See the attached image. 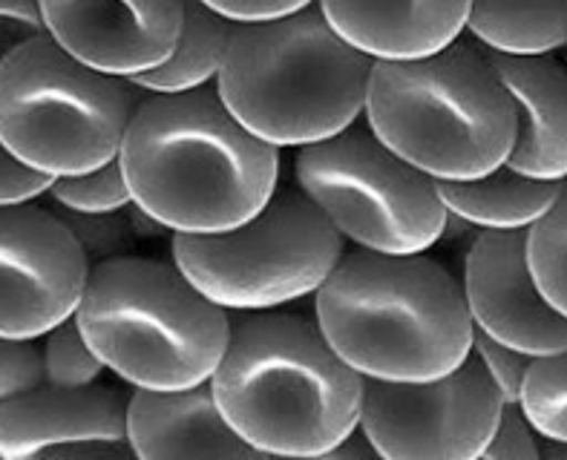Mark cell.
<instances>
[{
    "label": "cell",
    "instance_id": "cell-20",
    "mask_svg": "<svg viewBox=\"0 0 567 460\" xmlns=\"http://www.w3.org/2000/svg\"><path fill=\"white\" fill-rule=\"evenodd\" d=\"M230 32H234V21L208 9L202 0H187L185 21H182L171 55L130 81L142 86L144 93H187L196 86L216 84Z\"/></svg>",
    "mask_w": 567,
    "mask_h": 460
},
{
    "label": "cell",
    "instance_id": "cell-32",
    "mask_svg": "<svg viewBox=\"0 0 567 460\" xmlns=\"http://www.w3.org/2000/svg\"><path fill=\"white\" fill-rule=\"evenodd\" d=\"M326 458L331 460H378L381 454H378V449L372 446V440L367 438V431L360 429H352L349 435H346L343 440H340L334 449H331Z\"/></svg>",
    "mask_w": 567,
    "mask_h": 460
},
{
    "label": "cell",
    "instance_id": "cell-30",
    "mask_svg": "<svg viewBox=\"0 0 567 460\" xmlns=\"http://www.w3.org/2000/svg\"><path fill=\"white\" fill-rule=\"evenodd\" d=\"M52 179L43 172L32 170L23 161L9 153V147L0 142V205L9 201H32L41 199L50 190Z\"/></svg>",
    "mask_w": 567,
    "mask_h": 460
},
{
    "label": "cell",
    "instance_id": "cell-3",
    "mask_svg": "<svg viewBox=\"0 0 567 460\" xmlns=\"http://www.w3.org/2000/svg\"><path fill=\"white\" fill-rule=\"evenodd\" d=\"M315 320L360 377L432 380L473 352L464 285L424 251H346L317 288Z\"/></svg>",
    "mask_w": 567,
    "mask_h": 460
},
{
    "label": "cell",
    "instance_id": "cell-24",
    "mask_svg": "<svg viewBox=\"0 0 567 460\" xmlns=\"http://www.w3.org/2000/svg\"><path fill=\"white\" fill-rule=\"evenodd\" d=\"M43 196H50L58 208L79 210V213H110V210H124L133 201L118 158L93 170L58 176Z\"/></svg>",
    "mask_w": 567,
    "mask_h": 460
},
{
    "label": "cell",
    "instance_id": "cell-6",
    "mask_svg": "<svg viewBox=\"0 0 567 460\" xmlns=\"http://www.w3.org/2000/svg\"><path fill=\"white\" fill-rule=\"evenodd\" d=\"M72 316L107 372L153 391L208 383L230 334V311L176 262L136 253L90 265Z\"/></svg>",
    "mask_w": 567,
    "mask_h": 460
},
{
    "label": "cell",
    "instance_id": "cell-2",
    "mask_svg": "<svg viewBox=\"0 0 567 460\" xmlns=\"http://www.w3.org/2000/svg\"><path fill=\"white\" fill-rule=\"evenodd\" d=\"M210 388L262 458H326L360 426L363 377L295 311H234Z\"/></svg>",
    "mask_w": 567,
    "mask_h": 460
},
{
    "label": "cell",
    "instance_id": "cell-12",
    "mask_svg": "<svg viewBox=\"0 0 567 460\" xmlns=\"http://www.w3.org/2000/svg\"><path fill=\"white\" fill-rule=\"evenodd\" d=\"M127 395L115 386H41L0 402V458H136L127 431Z\"/></svg>",
    "mask_w": 567,
    "mask_h": 460
},
{
    "label": "cell",
    "instance_id": "cell-23",
    "mask_svg": "<svg viewBox=\"0 0 567 460\" xmlns=\"http://www.w3.org/2000/svg\"><path fill=\"white\" fill-rule=\"evenodd\" d=\"M41 366L43 383L61 388H84L101 383L107 366L101 363L93 345L81 334L75 316H66L64 323L47 331L41 337Z\"/></svg>",
    "mask_w": 567,
    "mask_h": 460
},
{
    "label": "cell",
    "instance_id": "cell-21",
    "mask_svg": "<svg viewBox=\"0 0 567 460\" xmlns=\"http://www.w3.org/2000/svg\"><path fill=\"white\" fill-rule=\"evenodd\" d=\"M527 259L542 294L567 316V179L554 205L527 228Z\"/></svg>",
    "mask_w": 567,
    "mask_h": 460
},
{
    "label": "cell",
    "instance_id": "cell-10",
    "mask_svg": "<svg viewBox=\"0 0 567 460\" xmlns=\"http://www.w3.org/2000/svg\"><path fill=\"white\" fill-rule=\"evenodd\" d=\"M504 397L473 352L432 380L363 377L360 429L383 460H475L498 426Z\"/></svg>",
    "mask_w": 567,
    "mask_h": 460
},
{
    "label": "cell",
    "instance_id": "cell-28",
    "mask_svg": "<svg viewBox=\"0 0 567 460\" xmlns=\"http://www.w3.org/2000/svg\"><path fill=\"white\" fill-rule=\"evenodd\" d=\"M43 383L41 343L38 339L0 337V402Z\"/></svg>",
    "mask_w": 567,
    "mask_h": 460
},
{
    "label": "cell",
    "instance_id": "cell-22",
    "mask_svg": "<svg viewBox=\"0 0 567 460\" xmlns=\"http://www.w3.org/2000/svg\"><path fill=\"white\" fill-rule=\"evenodd\" d=\"M518 402L542 438L567 440V348L533 357Z\"/></svg>",
    "mask_w": 567,
    "mask_h": 460
},
{
    "label": "cell",
    "instance_id": "cell-11",
    "mask_svg": "<svg viewBox=\"0 0 567 460\" xmlns=\"http://www.w3.org/2000/svg\"><path fill=\"white\" fill-rule=\"evenodd\" d=\"M90 262L55 210L0 205V337L41 339L75 314Z\"/></svg>",
    "mask_w": 567,
    "mask_h": 460
},
{
    "label": "cell",
    "instance_id": "cell-18",
    "mask_svg": "<svg viewBox=\"0 0 567 460\" xmlns=\"http://www.w3.org/2000/svg\"><path fill=\"white\" fill-rule=\"evenodd\" d=\"M444 208L478 230L530 228L559 196L561 181L533 179L507 161L475 179H435Z\"/></svg>",
    "mask_w": 567,
    "mask_h": 460
},
{
    "label": "cell",
    "instance_id": "cell-8",
    "mask_svg": "<svg viewBox=\"0 0 567 460\" xmlns=\"http://www.w3.org/2000/svg\"><path fill=\"white\" fill-rule=\"evenodd\" d=\"M346 239L300 187H277L248 222L223 233H173V262L225 311H271L315 296Z\"/></svg>",
    "mask_w": 567,
    "mask_h": 460
},
{
    "label": "cell",
    "instance_id": "cell-33",
    "mask_svg": "<svg viewBox=\"0 0 567 460\" xmlns=\"http://www.w3.org/2000/svg\"><path fill=\"white\" fill-rule=\"evenodd\" d=\"M124 213H127V222L130 228H133V233H136V239H162L165 233H171V230L158 222V219H153L147 210L138 208L136 201H130L127 208H124Z\"/></svg>",
    "mask_w": 567,
    "mask_h": 460
},
{
    "label": "cell",
    "instance_id": "cell-27",
    "mask_svg": "<svg viewBox=\"0 0 567 460\" xmlns=\"http://www.w3.org/2000/svg\"><path fill=\"white\" fill-rule=\"evenodd\" d=\"M473 354L482 359V366L487 368V374L493 377L498 391H502L504 402H513L522 397L527 368H530L533 363L530 354L498 343V339L487 337V334L478 328H475V337H473Z\"/></svg>",
    "mask_w": 567,
    "mask_h": 460
},
{
    "label": "cell",
    "instance_id": "cell-19",
    "mask_svg": "<svg viewBox=\"0 0 567 460\" xmlns=\"http://www.w3.org/2000/svg\"><path fill=\"white\" fill-rule=\"evenodd\" d=\"M464 32L489 52L547 55L567 46V0H470Z\"/></svg>",
    "mask_w": 567,
    "mask_h": 460
},
{
    "label": "cell",
    "instance_id": "cell-5",
    "mask_svg": "<svg viewBox=\"0 0 567 460\" xmlns=\"http://www.w3.org/2000/svg\"><path fill=\"white\" fill-rule=\"evenodd\" d=\"M367 124L432 179H475L507 161L516 113L487 50L464 32L424 58L374 61Z\"/></svg>",
    "mask_w": 567,
    "mask_h": 460
},
{
    "label": "cell",
    "instance_id": "cell-17",
    "mask_svg": "<svg viewBox=\"0 0 567 460\" xmlns=\"http://www.w3.org/2000/svg\"><path fill=\"white\" fill-rule=\"evenodd\" d=\"M343 41L374 61L424 58L464 35L470 0H317Z\"/></svg>",
    "mask_w": 567,
    "mask_h": 460
},
{
    "label": "cell",
    "instance_id": "cell-29",
    "mask_svg": "<svg viewBox=\"0 0 567 460\" xmlns=\"http://www.w3.org/2000/svg\"><path fill=\"white\" fill-rule=\"evenodd\" d=\"M41 35H47L41 0H0V61Z\"/></svg>",
    "mask_w": 567,
    "mask_h": 460
},
{
    "label": "cell",
    "instance_id": "cell-14",
    "mask_svg": "<svg viewBox=\"0 0 567 460\" xmlns=\"http://www.w3.org/2000/svg\"><path fill=\"white\" fill-rule=\"evenodd\" d=\"M187 0H41L47 35L93 70L136 79L173 52Z\"/></svg>",
    "mask_w": 567,
    "mask_h": 460
},
{
    "label": "cell",
    "instance_id": "cell-25",
    "mask_svg": "<svg viewBox=\"0 0 567 460\" xmlns=\"http://www.w3.org/2000/svg\"><path fill=\"white\" fill-rule=\"evenodd\" d=\"M61 216V222L70 228L72 239L79 242L90 265H99L104 259L124 257L133 253L136 233L130 228L124 210H110V213H79V210L58 208L55 201L50 205Z\"/></svg>",
    "mask_w": 567,
    "mask_h": 460
},
{
    "label": "cell",
    "instance_id": "cell-31",
    "mask_svg": "<svg viewBox=\"0 0 567 460\" xmlns=\"http://www.w3.org/2000/svg\"><path fill=\"white\" fill-rule=\"evenodd\" d=\"M202 3L234 23H254L291 14L315 3V0H202Z\"/></svg>",
    "mask_w": 567,
    "mask_h": 460
},
{
    "label": "cell",
    "instance_id": "cell-16",
    "mask_svg": "<svg viewBox=\"0 0 567 460\" xmlns=\"http://www.w3.org/2000/svg\"><path fill=\"white\" fill-rule=\"evenodd\" d=\"M516 113L507 156L513 170L533 179H567V66L547 55H502L487 50Z\"/></svg>",
    "mask_w": 567,
    "mask_h": 460
},
{
    "label": "cell",
    "instance_id": "cell-1",
    "mask_svg": "<svg viewBox=\"0 0 567 460\" xmlns=\"http://www.w3.org/2000/svg\"><path fill=\"white\" fill-rule=\"evenodd\" d=\"M124 179L138 208L173 233H223L280 187V147L245 129L216 84L147 93L124 133Z\"/></svg>",
    "mask_w": 567,
    "mask_h": 460
},
{
    "label": "cell",
    "instance_id": "cell-26",
    "mask_svg": "<svg viewBox=\"0 0 567 460\" xmlns=\"http://www.w3.org/2000/svg\"><path fill=\"white\" fill-rule=\"evenodd\" d=\"M539 431L530 424L522 402H504L498 426L484 449V460H542Z\"/></svg>",
    "mask_w": 567,
    "mask_h": 460
},
{
    "label": "cell",
    "instance_id": "cell-7",
    "mask_svg": "<svg viewBox=\"0 0 567 460\" xmlns=\"http://www.w3.org/2000/svg\"><path fill=\"white\" fill-rule=\"evenodd\" d=\"M144 95L41 35L0 61V142L50 179L93 170L118 158Z\"/></svg>",
    "mask_w": 567,
    "mask_h": 460
},
{
    "label": "cell",
    "instance_id": "cell-15",
    "mask_svg": "<svg viewBox=\"0 0 567 460\" xmlns=\"http://www.w3.org/2000/svg\"><path fill=\"white\" fill-rule=\"evenodd\" d=\"M133 454L142 460L262 458L228 424L208 383L173 391L133 388L127 400Z\"/></svg>",
    "mask_w": 567,
    "mask_h": 460
},
{
    "label": "cell",
    "instance_id": "cell-9",
    "mask_svg": "<svg viewBox=\"0 0 567 460\" xmlns=\"http://www.w3.org/2000/svg\"><path fill=\"white\" fill-rule=\"evenodd\" d=\"M295 181L346 242L378 253H421L444 237L439 181L363 122L297 147Z\"/></svg>",
    "mask_w": 567,
    "mask_h": 460
},
{
    "label": "cell",
    "instance_id": "cell-34",
    "mask_svg": "<svg viewBox=\"0 0 567 460\" xmlns=\"http://www.w3.org/2000/svg\"><path fill=\"white\" fill-rule=\"evenodd\" d=\"M539 449L545 460H567V440L539 438Z\"/></svg>",
    "mask_w": 567,
    "mask_h": 460
},
{
    "label": "cell",
    "instance_id": "cell-13",
    "mask_svg": "<svg viewBox=\"0 0 567 460\" xmlns=\"http://www.w3.org/2000/svg\"><path fill=\"white\" fill-rule=\"evenodd\" d=\"M464 296L475 328L542 357L567 348V316L536 285L527 259V228L478 230L464 262Z\"/></svg>",
    "mask_w": 567,
    "mask_h": 460
},
{
    "label": "cell",
    "instance_id": "cell-4",
    "mask_svg": "<svg viewBox=\"0 0 567 460\" xmlns=\"http://www.w3.org/2000/svg\"><path fill=\"white\" fill-rule=\"evenodd\" d=\"M372 66L315 0L274 21L234 23L216 90L257 138L280 150L306 147L363 115Z\"/></svg>",
    "mask_w": 567,
    "mask_h": 460
}]
</instances>
